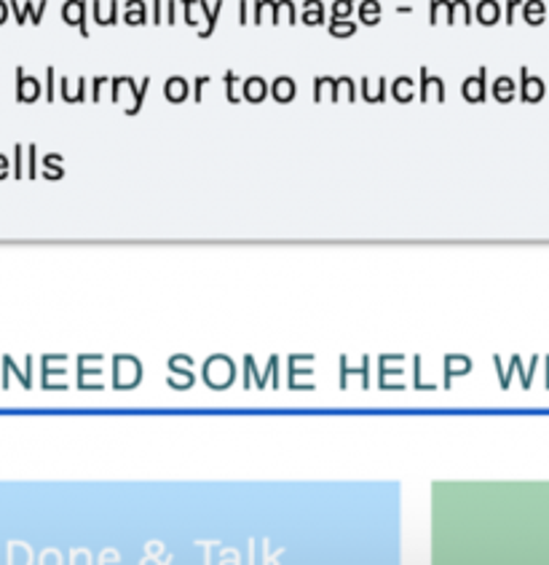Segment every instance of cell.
Here are the masks:
<instances>
[{"label": "cell", "mask_w": 549, "mask_h": 565, "mask_svg": "<svg viewBox=\"0 0 549 565\" xmlns=\"http://www.w3.org/2000/svg\"><path fill=\"white\" fill-rule=\"evenodd\" d=\"M522 97H526L528 103H539V99L545 97V84H541L539 78H526V84H522Z\"/></svg>", "instance_id": "obj_1"}, {"label": "cell", "mask_w": 549, "mask_h": 565, "mask_svg": "<svg viewBox=\"0 0 549 565\" xmlns=\"http://www.w3.org/2000/svg\"><path fill=\"white\" fill-rule=\"evenodd\" d=\"M547 17V6L541 3V0H531V3H526V19L531 24H541Z\"/></svg>", "instance_id": "obj_2"}, {"label": "cell", "mask_w": 549, "mask_h": 565, "mask_svg": "<svg viewBox=\"0 0 549 565\" xmlns=\"http://www.w3.org/2000/svg\"><path fill=\"white\" fill-rule=\"evenodd\" d=\"M494 92H496V97L502 99V103H509V99H513V94H515L513 81H509V78H498L496 86H494Z\"/></svg>", "instance_id": "obj_3"}, {"label": "cell", "mask_w": 549, "mask_h": 565, "mask_svg": "<svg viewBox=\"0 0 549 565\" xmlns=\"http://www.w3.org/2000/svg\"><path fill=\"white\" fill-rule=\"evenodd\" d=\"M464 94L472 103H479L483 99V78H472L469 84H464Z\"/></svg>", "instance_id": "obj_4"}, {"label": "cell", "mask_w": 549, "mask_h": 565, "mask_svg": "<svg viewBox=\"0 0 549 565\" xmlns=\"http://www.w3.org/2000/svg\"><path fill=\"white\" fill-rule=\"evenodd\" d=\"M479 19H483V22H496V19H498V9H496V3H490V0H488V3H483V6H479Z\"/></svg>", "instance_id": "obj_5"}, {"label": "cell", "mask_w": 549, "mask_h": 565, "mask_svg": "<svg viewBox=\"0 0 549 565\" xmlns=\"http://www.w3.org/2000/svg\"><path fill=\"white\" fill-rule=\"evenodd\" d=\"M247 97L250 99H261L263 97V84H261V81H250V84H247Z\"/></svg>", "instance_id": "obj_6"}, {"label": "cell", "mask_w": 549, "mask_h": 565, "mask_svg": "<svg viewBox=\"0 0 549 565\" xmlns=\"http://www.w3.org/2000/svg\"><path fill=\"white\" fill-rule=\"evenodd\" d=\"M289 94H293V84H289V81H282V84H279V97H282V103H287Z\"/></svg>", "instance_id": "obj_7"}]
</instances>
